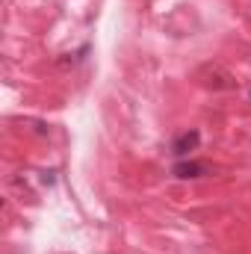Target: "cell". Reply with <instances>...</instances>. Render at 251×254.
Here are the masks:
<instances>
[{
  "instance_id": "cell-1",
  "label": "cell",
  "mask_w": 251,
  "mask_h": 254,
  "mask_svg": "<svg viewBox=\"0 0 251 254\" xmlns=\"http://www.w3.org/2000/svg\"><path fill=\"white\" fill-rule=\"evenodd\" d=\"M175 178L189 181V178H204V175H213V166L210 163H198V160H187V163H175L172 169Z\"/></svg>"
},
{
  "instance_id": "cell-2",
  "label": "cell",
  "mask_w": 251,
  "mask_h": 254,
  "mask_svg": "<svg viewBox=\"0 0 251 254\" xmlns=\"http://www.w3.org/2000/svg\"><path fill=\"white\" fill-rule=\"evenodd\" d=\"M198 142H201V133L198 130H189V133H181L175 142H172V154L178 157V160H184L187 154H192L195 148H198Z\"/></svg>"
}]
</instances>
